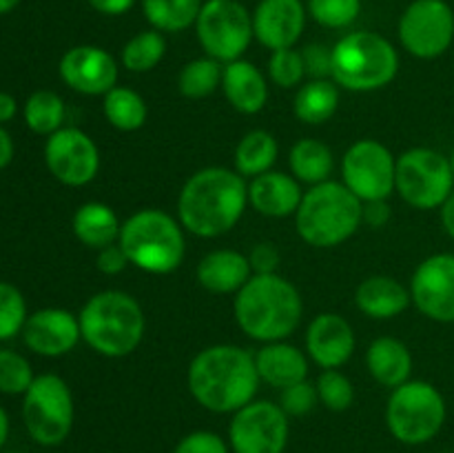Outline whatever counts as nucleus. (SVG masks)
<instances>
[{"mask_svg": "<svg viewBox=\"0 0 454 453\" xmlns=\"http://www.w3.org/2000/svg\"><path fill=\"white\" fill-rule=\"evenodd\" d=\"M248 204L247 178L235 169L204 167L177 195V220L198 238H217L233 229Z\"/></svg>", "mask_w": 454, "mask_h": 453, "instance_id": "nucleus-1", "label": "nucleus"}, {"mask_svg": "<svg viewBox=\"0 0 454 453\" xmlns=\"http://www.w3.org/2000/svg\"><path fill=\"white\" fill-rule=\"evenodd\" d=\"M255 355L238 345H213L189 364L186 385L200 407L211 413H235L255 400L260 386Z\"/></svg>", "mask_w": 454, "mask_h": 453, "instance_id": "nucleus-2", "label": "nucleus"}, {"mask_svg": "<svg viewBox=\"0 0 454 453\" xmlns=\"http://www.w3.org/2000/svg\"><path fill=\"white\" fill-rule=\"evenodd\" d=\"M238 327L257 342L286 340L297 331L304 302L291 280L279 274H253L235 293Z\"/></svg>", "mask_w": 454, "mask_h": 453, "instance_id": "nucleus-3", "label": "nucleus"}, {"mask_svg": "<svg viewBox=\"0 0 454 453\" xmlns=\"http://www.w3.org/2000/svg\"><path fill=\"white\" fill-rule=\"evenodd\" d=\"M82 340L105 358H124L140 346L146 320L140 302L127 291L106 289L84 302L78 315Z\"/></svg>", "mask_w": 454, "mask_h": 453, "instance_id": "nucleus-4", "label": "nucleus"}, {"mask_svg": "<svg viewBox=\"0 0 454 453\" xmlns=\"http://www.w3.org/2000/svg\"><path fill=\"white\" fill-rule=\"evenodd\" d=\"M364 222V203L344 185L326 180L304 191L295 226L306 244L333 249L353 238Z\"/></svg>", "mask_w": 454, "mask_h": 453, "instance_id": "nucleus-5", "label": "nucleus"}, {"mask_svg": "<svg viewBox=\"0 0 454 453\" xmlns=\"http://www.w3.org/2000/svg\"><path fill=\"white\" fill-rule=\"evenodd\" d=\"M118 244L129 265L153 275L173 274L186 253L184 226L162 209H140L122 222Z\"/></svg>", "mask_w": 454, "mask_h": 453, "instance_id": "nucleus-6", "label": "nucleus"}, {"mask_svg": "<svg viewBox=\"0 0 454 453\" xmlns=\"http://www.w3.org/2000/svg\"><path fill=\"white\" fill-rule=\"evenodd\" d=\"M399 53L375 31H353L333 47V83L350 91H377L395 80Z\"/></svg>", "mask_w": 454, "mask_h": 453, "instance_id": "nucleus-7", "label": "nucleus"}, {"mask_svg": "<svg viewBox=\"0 0 454 453\" xmlns=\"http://www.w3.org/2000/svg\"><path fill=\"white\" fill-rule=\"evenodd\" d=\"M446 422L442 391L424 380H408L393 389L386 407V425L402 444H426L437 438Z\"/></svg>", "mask_w": 454, "mask_h": 453, "instance_id": "nucleus-8", "label": "nucleus"}, {"mask_svg": "<svg viewBox=\"0 0 454 453\" xmlns=\"http://www.w3.org/2000/svg\"><path fill=\"white\" fill-rule=\"evenodd\" d=\"M74 395L56 373L35 376L22 398V420L27 433L40 447H58L74 429Z\"/></svg>", "mask_w": 454, "mask_h": 453, "instance_id": "nucleus-9", "label": "nucleus"}, {"mask_svg": "<svg viewBox=\"0 0 454 453\" xmlns=\"http://www.w3.org/2000/svg\"><path fill=\"white\" fill-rule=\"evenodd\" d=\"M395 191L415 209H439L454 191L450 158L428 147H412L397 158Z\"/></svg>", "mask_w": 454, "mask_h": 453, "instance_id": "nucleus-10", "label": "nucleus"}, {"mask_svg": "<svg viewBox=\"0 0 454 453\" xmlns=\"http://www.w3.org/2000/svg\"><path fill=\"white\" fill-rule=\"evenodd\" d=\"M198 40L208 58L233 62L242 58L253 34V16L239 0H207L195 22Z\"/></svg>", "mask_w": 454, "mask_h": 453, "instance_id": "nucleus-11", "label": "nucleus"}, {"mask_svg": "<svg viewBox=\"0 0 454 453\" xmlns=\"http://www.w3.org/2000/svg\"><path fill=\"white\" fill-rule=\"evenodd\" d=\"M395 173L397 160L393 151L372 138H364L350 145L341 158V182L362 203L388 200L395 191Z\"/></svg>", "mask_w": 454, "mask_h": 453, "instance_id": "nucleus-12", "label": "nucleus"}, {"mask_svg": "<svg viewBox=\"0 0 454 453\" xmlns=\"http://www.w3.org/2000/svg\"><path fill=\"white\" fill-rule=\"evenodd\" d=\"M288 435L284 409L269 400H253L231 417L229 447L233 453H284Z\"/></svg>", "mask_w": 454, "mask_h": 453, "instance_id": "nucleus-13", "label": "nucleus"}, {"mask_svg": "<svg viewBox=\"0 0 454 453\" xmlns=\"http://www.w3.org/2000/svg\"><path fill=\"white\" fill-rule=\"evenodd\" d=\"M399 40L411 56L433 60L454 40V12L446 0H415L399 20Z\"/></svg>", "mask_w": 454, "mask_h": 453, "instance_id": "nucleus-14", "label": "nucleus"}, {"mask_svg": "<svg viewBox=\"0 0 454 453\" xmlns=\"http://www.w3.org/2000/svg\"><path fill=\"white\" fill-rule=\"evenodd\" d=\"M49 173L67 187H84L100 171V151L93 138L78 127H62L44 142Z\"/></svg>", "mask_w": 454, "mask_h": 453, "instance_id": "nucleus-15", "label": "nucleus"}, {"mask_svg": "<svg viewBox=\"0 0 454 453\" xmlns=\"http://www.w3.org/2000/svg\"><path fill=\"white\" fill-rule=\"evenodd\" d=\"M411 298L434 322H454V253H434L415 269Z\"/></svg>", "mask_w": 454, "mask_h": 453, "instance_id": "nucleus-16", "label": "nucleus"}, {"mask_svg": "<svg viewBox=\"0 0 454 453\" xmlns=\"http://www.w3.org/2000/svg\"><path fill=\"white\" fill-rule=\"evenodd\" d=\"M58 71L67 87L84 96H105L114 87H118V62L106 49L96 47V44L71 47L60 58Z\"/></svg>", "mask_w": 454, "mask_h": 453, "instance_id": "nucleus-17", "label": "nucleus"}, {"mask_svg": "<svg viewBox=\"0 0 454 453\" xmlns=\"http://www.w3.org/2000/svg\"><path fill=\"white\" fill-rule=\"evenodd\" d=\"M22 340L34 354L44 358H60L82 340L80 320L78 315L60 306H47L27 318Z\"/></svg>", "mask_w": 454, "mask_h": 453, "instance_id": "nucleus-18", "label": "nucleus"}, {"mask_svg": "<svg viewBox=\"0 0 454 453\" xmlns=\"http://www.w3.org/2000/svg\"><path fill=\"white\" fill-rule=\"evenodd\" d=\"M306 12L301 0H260L253 13V34L257 43L270 52L293 49L306 27Z\"/></svg>", "mask_w": 454, "mask_h": 453, "instance_id": "nucleus-19", "label": "nucleus"}, {"mask_svg": "<svg viewBox=\"0 0 454 453\" xmlns=\"http://www.w3.org/2000/svg\"><path fill=\"white\" fill-rule=\"evenodd\" d=\"M306 351L322 369H340L355 351V331L340 314H319L306 331Z\"/></svg>", "mask_w": 454, "mask_h": 453, "instance_id": "nucleus-20", "label": "nucleus"}, {"mask_svg": "<svg viewBox=\"0 0 454 453\" xmlns=\"http://www.w3.org/2000/svg\"><path fill=\"white\" fill-rule=\"evenodd\" d=\"M304 191L300 180L293 173L266 171L262 176L253 178L248 185V204L257 213L269 218H288L295 216L300 209Z\"/></svg>", "mask_w": 454, "mask_h": 453, "instance_id": "nucleus-21", "label": "nucleus"}, {"mask_svg": "<svg viewBox=\"0 0 454 453\" xmlns=\"http://www.w3.org/2000/svg\"><path fill=\"white\" fill-rule=\"evenodd\" d=\"M198 282L217 296L238 293L253 275L248 256L235 249H215L198 262Z\"/></svg>", "mask_w": 454, "mask_h": 453, "instance_id": "nucleus-22", "label": "nucleus"}, {"mask_svg": "<svg viewBox=\"0 0 454 453\" xmlns=\"http://www.w3.org/2000/svg\"><path fill=\"white\" fill-rule=\"evenodd\" d=\"M222 89L231 107L247 115L260 114L269 100V83L264 74L253 62L242 60V58L224 65Z\"/></svg>", "mask_w": 454, "mask_h": 453, "instance_id": "nucleus-23", "label": "nucleus"}, {"mask_svg": "<svg viewBox=\"0 0 454 453\" xmlns=\"http://www.w3.org/2000/svg\"><path fill=\"white\" fill-rule=\"evenodd\" d=\"M255 367L260 380L275 389H286L309 378V360L297 346L288 342H264L255 354Z\"/></svg>", "mask_w": 454, "mask_h": 453, "instance_id": "nucleus-24", "label": "nucleus"}, {"mask_svg": "<svg viewBox=\"0 0 454 453\" xmlns=\"http://www.w3.org/2000/svg\"><path fill=\"white\" fill-rule=\"evenodd\" d=\"M411 289L390 275H371L362 280L355 291V305L372 320H390L411 306Z\"/></svg>", "mask_w": 454, "mask_h": 453, "instance_id": "nucleus-25", "label": "nucleus"}, {"mask_svg": "<svg viewBox=\"0 0 454 453\" xmlns=\"http://www.w3.org/2000/svg\"><path fill=\"white\" fill-rule=\"evenodd\" d=\"M366 367L368 373L375 378V382H380L381 386H388V389H397L403 382L411 380V349L397 338H377L366 351Z\"/></svg>", "mask_w": 454, "mask_h": 453, "instance_id": "nucleus-26", "label": "nucleus"}, {"mask_svg": "<svg viewBox=\"0 0 454 453\" xmlns=\"http://www.w3.org/2000/svg\"><path fill=\"white\" fill-rule=\"evenodd\" d=\"M74 235L89 249H100L115 244L120 240V231H122V222H120L118 213L105 203H84L75 209L74 220Z\"/></svg>", "mask_w": 454, "mask_h": 453, "instance_id": "nucleus-27", "label": "nucleus"}, {"mask_svg": "<svg viewBox=\"0 0 454 453\" xmlns=\"http://www.w3.org/2000/svg\"><path fill=\"white\" fill-rule=\"evenodd\" d=\"M279 155L278 138L266 129H253L244 133L242 140L235 147V171L242 178H257L262 173L270 171Z\"/></svg>", "mask_w": 454, "mask_h": 453, "instance_id": "nucleus-28", "label": "nucleus"}, {"mask_svg": "<svg viewBox=\"0 0 454 453\" xmlns=\"http://www.w3.org/2000/svg\"><path fill=\"white\" fill-rule=\"evenodd\" d=\"M288 167L300 182L322 185V182L331 180L335 158H333L331 147L324 145L322 140L304 138V140L293 145L291 154H288Z\"/></svg>", "mask_w": 454, "mask_h": 453, "instance_id": "nucleus-29", "label": "nucleus"}, {"mask_svg": "<svg viewBox=\"0 0 454 453\" xmlns=\"http://www.w3.org/2000/svg\"><path fill=\"white\" fill-rule=\"evenodd\" d=\"M340 107V89L333 80H309L295 93L293 114L304 124H324Z\"/></svg>", "mask_w": 454, "mask_h": 453, "instance_id": "nucleus-30", "label": "nucleus"}, {"mask_svg": "<svg viewBox=\"0 0 454 453\" xmlns=\"http://www.w3.org/2000/svg\"><path fill=\"white\" fill-rule=\"evenodd\" d=\"M202 0H142L149 25L162 34H177L198 22Z\"/></svg>", "mask_w": 454, "mask_h": 453, "instance_id": "nucleus-31", "label": "nucleus"}, {"mask_svg": "<svg viewBox=\"0 0 454 453\" xmlns=\"http://www.w3.org/2000/svg\"><path fill=\"white\" fill-rule=\"evenodd\" d=\"M102 111L111 127L118 131H137L145 127L146 115H149L145 98L129 87H114L109 93H105Z\"/></svg>", "mask_w": 454, "mask_h": 453, "instance_id": "nucleus-32", "label": "nucleus"}, {"mask_svg": "<svg viewBox=\"0 0 454 453\" xmlns=\"http://www.w3.org/2000/svg\"><path fill=\"white\" fill-rule=\"evenodd\" d=\"M222 74H224V67L215 58H195L182 67L177 76V89L184 98L202 100L222 87Z\"/></svg>", "mask_w": 454, "mask_h": 453, "instance_id": "nucleus-33", "label": "nucleus"}, {"mask_svg": "<svg viewBox=\"0 0 454 453\" xmlns=\"http://www.w3.org/2000/svg\"><path fill=\"white\" fill-rule=\"evenodd\" d=\"M65 114V100L56 91H49V89L34 91L25 102V123L38 136L49 138L58 129H62Z\"/></svg>", "mask_w": 454, "mask_h": 453, "instance_id": "nucleus-34", "label": "nucleus"}, {"mask_svg": "<svg viewBox=\"0 0 454 453\" xmlns=\"http://www.w3.org/2000/svg\"><path fill=\"white\" fill-rule=\"evenodd\" d=\"M167 53V40L162 31L146 29L127 40L122 47V67L133 74L153 71Z\"/></svg>", "mask_w": 454, "mask_h": 453, "instance_id": "nucleus-35", "label": "nucleus"}, {"mask_svg": "<svg viewBox=\"0 0 454 453\" xmlns=\"http://www.w3.org/2000/svg\"><path fill=\"white\" fill-rule=\"evenodd\" d=\"M306 9L317 25L328 29H344L357 20L362 0H309Z\"/></svg>", "mask_w": 454, "mask_h": 453, "instance_id": "nucleus-36", "label": "nucleus"}, {"mask_svg": "<svg viewBox=\"0 0 454 453\" xmlns=\"http://www.w3.org/2000/svg\"><path fill=\"white\" fill-rule=\"evenodd\" d=\"M34 378L25 355L12 349H0V393L25 395Z\"/></svg>", "mask_w": 454, "mask_h": 453, "instance_id": "nucleus-37", "label": "nucleus"}, {"mask_svg": "<svg viewBox=\"0 0 454 453\" xmlns=\"http://www.w3.org/2000/svg\"><path fill=\"white\" fill-rule=\"evenodd\" d=\"M315 386H317L319 402H322L328 411H346L355 400L353 382H350L348 376H344L340 369H324Z\"/></svg>", "mask_w": 454, "mask_h": 453, "instance_id": "nucleus-38", "label": "nucleus"}, {"mask_svg": "<svg viewBox=\"0 0 454 453\" xmlns=\"http://www.w3.org/2000/svg\"><path fill=\"white\" fill-rule=\"evenodd\" d=\"M27 318V302L20 289L0 282V340H12L22 333Z\"/></svg>", "mask_w": 454, "mask_h": 453, "instance_id": "nucleus-39", "label": "nucleus"}, {"mask_svg": "<svg viewBox=\"0 0 454 453\" xmlns=\"http://www.w3.org/2000/svg\"><path fill=\"white\" fill-rule=\"evenodd\" d=\"M306 67L301 52L295 49H279V52H270L269 60V78L273 80L278 87L293 89L304 80Z\"/></svg>", "mask_w": 454, "mask_h": 453, "instance_id": "nucleus-40", "label": "nucleus"}, {"mask_svg": "<svg viewBox=\"0 0 454 453\" xmlns=\"http://www.w3.org/2000/svg\"><path fill=\"white\" fill-rule=\"evenodd\" d=\"M317 386L313 382H309V378L301 382H295V385L282 389V395H279V407L284 409L288 417H301L306 413H310L317 404Z\"/></svg>", "mask_w": 454, "mask_h": 453, "instance_id": "nucleus-41", "label": "nucleus"}, {"mask_svg": "<svg viewBox=\"0 0 454 453\" xmlns=\"http://www.w3.org/2000/svg\"><path fill=\"white\" fill-rule=\"evenodd\" d=\"M173 453H231L229 442L213 431H191L176 444Z\"/></svg>", "mask_w": 454, "mask_h": 453, "instance_id": "nucleus-42", "label": "nucleus"}, {"mask_svg": "<svg viewBox=\"0 0 454 453\" xmlns=\"http://www.w3.org/2000/svg\"><path fill=\"white\" fill-rule=\"evenodd\" d=\"M301 58H304L306 76L310 80L333 78V47H326V44H309L301 52Z\"/></svg>", "mask_w": 454, "mask_h": 453, "instance_id": "nucleus-43", "label": "nucleus"}, {"mask_svg": "<svg viewBox=\"0 0 454 453\" xmlns=\"http://www.w3.org/2000/svg\"><path fill=\"white\" fill-rule=\"evenodd\" d=\"M253 274H278L279 251L273 242H257L248 253Z\"/></svg>", "mask_w": 454, "mask_h": 453, "instance_id": "nucleus-44", "label": "nucleus"}, {"mask_svg": "<svg viewBox=\"0 0 454 453\" xmlns=\"http://www.w3.org/2000/svg\"><path fill=\"white\" fill-rule=\"evenodd\" d=\"M96 266H98V271H100V274L118 275V274H122V271L129 266V258H127V253L122 251V247L115 242V244H109V247H105V249H100V251H98Z\"/></svg>", "mask_w": 454, "mask_h": 453, "instance_id": "nucleus-45", "label": "nucleus"}, {"mask_svg": "<svg viewBox=\"0 0 454 453\" xmlns=\"http://www.w3.org/2000/svg\"><path fill=\"white\" fill-rule=\"evenodd\" d=\"M390 220L388 200H375V203H364V222L380 229Z\"/></svg>", "mask_w": 454, "mask_h": 453, "instance_id": "nucleus-46", "label": "nucleus"}, {"mask_svg": "<svg viewBox=\"0 0 454 453\" xmlns=\"http://www.w3.org/2000/svg\"><path fill=\"white\" fill-rule=\"evenodd\" d=\"M87 3L102 16H122L131 12L137 0H87Z\"/></svg>", "mask_w": 454, "mask_h": 453, "instance_id": "nucleus-47", "label": "nucleus"}, {"mask_svg": "<svg viewBox=\"0 0 454 453\" xmlns=\"http://www.w3.org/2000/svg\"><path fill=\"white\" fill-rule=\"evenodd\" d=\"M13 151H16V149H13L12 136H9L7 129L0 124V169H4L9 163H12Z\"/></svg>", "mask_w": 454, "mask_h": 453, "instance_id": "nucleus-48", "label": "nucleus"}, {"mask_svg": "<svg viewBox=\"0 0 454 453\" xmlns=\"http://www.w3.org/2000/svg\"><path fill=\"white\" fill-rule=\"evenodd\" d=\"M16 111H18L16 98H13L12 93L0 91V124L9 123V120L16 115Z\"/></svg>", "mask_w": 454, "mask_h": 453, "instance_id": "nucleus-49", "label": "nucleus"}, {"mask_svg": "<svg viewBox=\"0 0 454 453\" xmlns=\"http://www.w3.org/2000/svg\"><path fill=\"white\" fill-rule=\"evenodd\" d=\"M442 225L446 234L454 240V191L448 195L446 203L442 204Z\"/></svg>", "mask_w": 454, "mask_h": 453, "instance_id": "nucleus-50", "label": "nucleus"}, {"mask_svg": "<svg viewBox=\"0 0 454 453\" xmlns=\"http://www.w3.org/2000/svg\"><path fill=\"white\" fill-rule=\"evenodd\" d=\"M9 438V416L3 407H0V449L4 447Z\"/></svg>", "mask_w": 454, "mask_h": 453, "instance_id": "nucleus-51", "label": "nucleus"}, {"mask_svg": "<svg viewBox=\"0 0 454 453\" xmlns=\"http://www.w3.org/2000/svg\"><path fill=\"white\" fill-rule=\"evenodd\" d=\"M20 4V0H0V16H4V13L13 12V9Z\"/></svg>", "mask_w": 454, "mask_h": 453, "instance_id": "nucleus-52", "label": "nucleus"}, {"mask_svg": "<svg viewBox=\"0 0 454 453\" xmlns=\"http://www.w3.org/2000/svg\"><path fill=\"white\" fill-rule=\"evenodd\" d=\"M450 167H452V173H454V149H452V154H450Z\"/></svg>", "mask_w": 454, "mask_h": 453, "instance_id": "nucleus-53", "label": "nucleus"}, {"mask_svg": "<svg viewBox=\"0 0 454 453\" xmlns=\"http://www.w3.org/2000/svg\"><path fill=\"white\" fill-rule=\"evenodd\" d=\"M16 453H25V451H16Z\"/></svg>", "mask_w": 454, "mask_h": 453, "instance_id": "nucleus-54", "label": "nucleus"}]
</instances>
